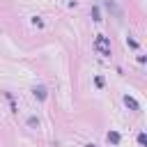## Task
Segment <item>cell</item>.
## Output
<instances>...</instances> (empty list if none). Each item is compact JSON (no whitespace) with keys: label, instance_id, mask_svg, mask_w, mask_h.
<instances>
[{"label":"cell","instance_id":"1","mask_svg":"<svg viewBox=\"0 0 147 147\" xmlns=\"http://www.w3.org/2000/svg\"><path fill=\"white\" fill-rule=\"evenodd\" d=\"M94 48H96L103 57H110V39H108V37L96 34V39H94Z\"/></svg>","mask_w":147,"mask_h":147},{"label":"cell","instance_id":"2","mask_svg":"<svg viewBox=\"0 0 147 147\" xmlns=\"http://www.w3.org/2000/svg\"><path fill=\"white\" fill-rule=\"evenodd\" d=\"M103 7H106V9L115 16V18H122V9L115 5V0H103Z\"/></svg>","mask_w":147,"mask_h":147},{"label":"cell","instance_id":"9","mask_svg":"<svg viewBox=\"0 0 147 147\" xmlns=\"http://www.w3.org/2000/svg\"><path fill=\"white\" fill-rule=\"evenodd\" d=\"M126 44H129L131 48H138V41H136V39H131V37H126Z\"/></svg>","mask_w":147,"mask_h":147},{"label":"cell","instance_id":"4","mask_svg":"<svg viewBox=\"0 0 147 147\" xmlns=\"http://www.w3.org/2000/svg\"><path fill=\"white\" fill-rule=\"evenodd\" d=\"M124 103H126V108H131V110H140V103H138L131 94H124Z\"/></svg>","mask_w":147,"mask_h":147},{"label":"cell","instance_id":"3","mask_svg":"<svg viewBox=\"0 0 147 147\" xmlns=\"http://www.w3.org/2000/svg\"><path fill=\"white\" fill-rule=\"evenodd\" d=\"M32 94H34L39 101H46V96H48V92H46L44 85H34V87H32Z\"/></svg>","mask_w":147,"mask_h":147},{"label":"cell","instance_id":"8","mask_svg":"<svg viewBox=\"0 0 147 147\" xmlns=\"http://www.w3.org/2000/svg\"><path fill=\"white\" fill-rule=\"evenodd\" d=\"M138 145H142V147L147 145V136L145 133H138Z\"/></svg>","mask_w":147,"mask_h":147},{"label":"cell","instance_id":"6","mask_svg":"<svg viewBox=\"0 0 147 147\" xmlns=\"http://www.w3.org/2000/svg\"><path fill=\"white\" fill-rule=\"evenodd\" d=\"M92 18H94V21H101V11H99V7H92Z\"/></svg>","mask_w":147,"mask_h":147},{"label":"cell","instance_id":"5","mask_svg":"<svg viewBox=\"0 0 147 147\" xmlns=\"http://www.w3.org/2000/svg\"><path fill=\"white\" fill-rule=\"evenodd\" d=\"M108 142L117 145V142H119V133H117V131H108Z\"/></svg>","mask_w":147,"mask_h":147},{"label":"cell","instance_id":"11","mask_svg":"<svg viewBox=\"0 0 147 147\" xmlns=\"http://www.w3.org/2000/svg\"><path fill=\"white\" fill-rule=\"evenodd\" d=\"M85 147H96V145H94V142H87V145H85Z\"/></svg>","mask_w":147,"mask_h":147},{"label":"cell","instance_id":"10","mask_svg":"<svg viewBox=\"0 0 147 147\" xmlns=\"http://www.w3.org/2000/svg\"><path fill=\"white\" fill-rule=\"evenodd\" d=\"M94 83H96V87H103V78H101V76H96V78H94Z\"/></svg>","mask_w":147,"mask_h":147},{"label":"cell","instance_id":"7","mask_svg":"<svg viewBox=\"0 0 147 147\" xmlns=\"http://www.w3.org/2000/svg\"><path fill=\"white\" fill-rule=\"evenodd\" d=\"M28 126L37 129V126H39V119H37V117H28Z\"/></svg>","mask_w":147,"mask_h":147}]
</instances>
